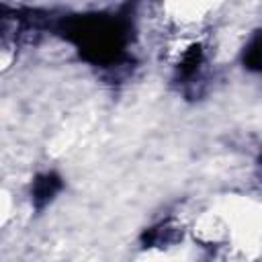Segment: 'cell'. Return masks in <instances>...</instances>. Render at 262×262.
Masks as SVG:
<instances>
[{"mask_svg":"<svg viewBox=\"0 0 262 262\" xmlns=\"http://www.w3.org/2000/svg\"><path fill=\"white\" fill-rule=\"evenodd\" d=\"M59 188H61V180L55 174H43V176H39L35 180V184H33V201H35V205L37 207L47 205L55 196V192Z\"/></svg>","mask_w":262,"mask_h":262,"instance_id":"2","label":"cell"},{"mask_svg":"<svg viewBox=\"0 0 262 262\" xmlns=\"http://www.w3.org/2000/svg\"><path fill=\"white\" fill-rule=\"evenodd\" d=\"M244 63L250 70L262 72V33H258L244 51Z\"/></svg>","mask_w":262,"mask_h":262,"instance_id":"3","label":"cell"},{"mask_svg":"<svg viewBox=\"0 0 262 262\" xmlns=\"http://www.w3.org/2000/svg\"><path fill=\"white\" fill-rule=\"evenodd\" d=\"M125 33V27L111 16H82L66 23V37L96 63H115L121 57Z\"/></svg>","mask_w":262,"mask_h":262,"instance_id":"1","label":"cell"}]
</instances>
